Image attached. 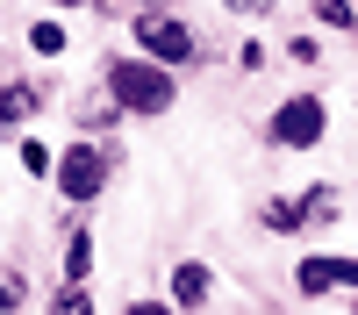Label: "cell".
Masks as SVG:
<instances>
[{"label": "cell", "instance_id": "cell-1", "mask_svg": "<svg viewBox=\"0 0 358 315\" xmlns=\"http://www.w3.org/2000/svg\"><path fill=\"white\" fill-rule=\"evenodd\" d=\"M108 94L122 115H165L172 108V72L143 65V57H115L108 65Z\"/></svg>", "mask_w": 358, "mask_h": 315}, {"label": "cell", "instance_id": "cell-2", "mask_svg": "<svg viewBox=\"0 0 358 315\" xmlns=\"http://www.w3.org/2000/svg\"><path fill=\"white\" fill-rule=\"evenodd\" d=\"M108 172H115V151H101V143H72V151H57V158H50L57 193H65V200H79V208L108 186Z\"/></svg>", "mask_w": 358, "mask_h": 315}, {"label": "cell", "instance_id": "cell-3", "mask_svg": "<svg viewBox=\"0 0 358 315\" xmlns=\"http://www.w3.org/2000/svg\"><path fill=\"white\" fill-rule=\"evenodd\" d=\"M136 50H143V65L172 72V65H187V57H194V29L179 22V15H165V8H143V15H136Z\"/></svg>", "mask_w": 358, "mask_h": 315}, {"label": "cell", "instance_id": "cell-4", "mask_svg": "<svg viewBox=\"0 0 358 315\" xmlns=\"http://www.w3.org/2000/svg\"><path fill=\"white\" fill-rule=\"evenodd\" d=\"M322 129H330V115H322L315 94H287V101L273 108V122H265V136H273L280 151H315Z\"/></svg>", "mask_w": 358, "mask_h": 315}, {"label": "cell", "instance_id": "cell-5", "mask_svg": "<svg viewBox=\"0 0 358 315\" xmlns=\"http://www.w3.org/2000/svg\"><path fill=\"white\" fill-rule=\"evenodd\" d=\"M36 108H43V94H36V86H0V136H15Z\"/></svg>", "mask_w": 358, "mask_h": 315}, {"label": "cell", "instance_id": "cell-6", "mask_svg": "<svg viewBox=\"0 0 358 315\" xmlns=\"http://www.w3.org/2000/svg\"><path fill=\"white\" fill-rule=\"evenodd\" d=\"M208 286H215V279H208V265H194V258H187V265H172V301H179V308H201Z\"/></svg>", "mask_w": 358, "mask_h": 315}, {"label": "cell", "instance_id": "cell-7", "mask_svg": "<svg viewBox=\"0 0 358 315\" xmlns=\"http://www.w3.org/2000/svg\"><path fill=\"white\" fill-rule=\"evenodd\" d=\"M294 286H301L308 301H322L337 286V258H301V272H294Z\"/></svg>", "mask_w": 358, "mask_h": 315}, {"label": "cell", "instance_id": "cell-8", "mask_svg": "<svg viewBox=\"0 0 358 315\" xmlns=\"http://www.w3.org/2000/svg\"><path fill=\"white\" fill-rule=\"evenodd\" d=\"M86 272H94V237L72 229L65 237V286H86Z\"/></svg>", "mask_w": 358, "mask_h": 315}, {"label": "cell", "instance_id": "cell-9", "mask_svg": "<svg viewBox=\"0 0 358 315\" xmlns=\"http://www.w3.org/2000/svg\"><path fill=\"white\" fill-rule=\"evenodd\" d=\"M29 43H36L43 57H57L65 50V22H29Z\"/></svg>", "mask_w": 358, "mask_h": 315}, {"label": "cell", "instance_id": "cell-10", "mask_svg": "<svg viewBox=\"0 0 358 315\" xmlns=\"http://www.w3.org/2000/svg\"><path fill=\"white\" fill-rule=\"evenodd\" d=\"M308 215H301V200H273V208H265V229H280V237H287V229H301Z\"/></svg>", "mask_w": 358, "mask_h": 315}, {"label": "cell", "instance_id": "cell-11", "mask_svg": "<svg viewBox=\"0 0 358 315\" xmlns=\"http://www.w3.org/2000/svg\"><path fill=\"white\" fill-rule=\"evenodd\" d=\"M50 315H94V301H86V286H65V294L50 301Z\"/></svg>", "mask_w": 358, "mask_h": 315}, {"label": "cell", "instance_id": "cell-12", "mask_svg": "<svg viewBox=\"0 0 358 315\" xmlns=\"http://www.w3.org/2000/svg\"><path fill=\"white\" fill-rule=\"evenodd\" d=\"M315 22H330V29H358V8H344V0H322Z\"/></svg>", "mask_w": 358, "mask_h": 315}, {"label": "cell", "instance_id": "cell-13", "mask_svg": "<svg viewBox=\"0 0 358 315\" xmlns=\"http://www.w3.org/2000/svg\"><path fill=\"white\" fill-rule=\"evenodd\" d=\"M22 165H29V172H50V143H36V136H22Z\"/></svg>", "mask_w": 358, "mask_h": 315}, {"label": "cell", "instance_id": "cell-14", "mask_svg": "<svg viewBox=\"0 0 358 315\" xmlns=\"http://www.w3.org/2000/svg\"><path fill=\"white\" fill-rule=\"evenodd\" d=\"M337 286H351V294H358V258H337Z\"/></svg>", "mask_w": 358, "mask_h": 315}, {"label": "cell", "instance_id": "cell-15", "mask_svg": "<svg viewBox=\"0 0 358 315\" xmlns=\"http://www.w3.org/2000/svg\"><path fill=\"white\" fill-rule=\"evenodd\" d=\"M15 301H22V286H15V279H0V315H8Z\"/></svg>", "mask_w": 358, "mask_h": 315}, {"label": "cell", "instance_id": "cell-16", "mask_svg": "<svg viewBox=\"0 0 358 315\" xmlns=\"http://www.w3.org/2000/svg\"><path fill=\"white\" fill-rule=\"evenodd\" d=\"M129 315H172L165 301H129Z\"/></svg>", "mask_w": 358, "mask_h": 315}, {"label": "cell", "instance_id": "cell-17", "mask_svg": "<svg viewBox=\"0 0 358 315\" xmlns=\"http://www.w3.org/2000/svg\"><path fill=\"white\" fill-rule=\"evenodd\" d=\"M351 315H358V301H351Z\"/></svg>", "mask_w": 358, "mask_h": 315}]
</instances>
